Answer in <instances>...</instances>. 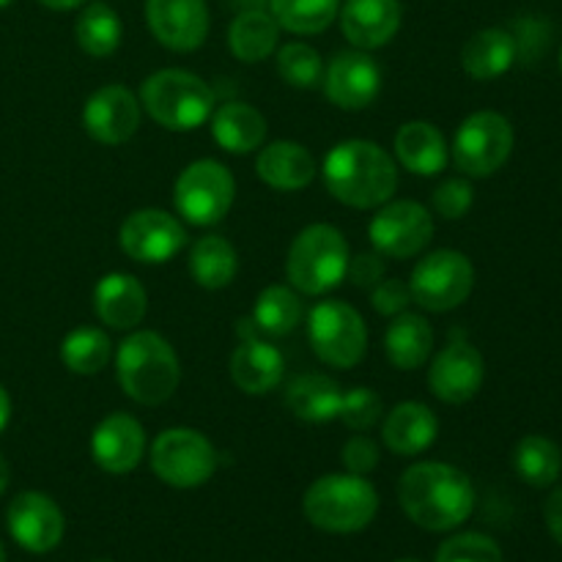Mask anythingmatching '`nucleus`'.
I'll return each mask as SVG.
<instances>
[{"instance_id": "obj_1", "label": "nucleus", "mask_w": 562, "mask_h": 562, "mask_svg": "<svg viewBox=\"0 0 562 562\" xmlns=\"http://www.w3.org/2000/svg\"><path fill=\"white\" fill-rule=\"evenodd\" d=\"M398 499L417 527L448 532L464 525L475 510V486L467 472L442 461H420L401 475Z\"/></svg>"}, {"instance_id": "obj_2", "label": "nucleus", "mask_w": 562, "mask_h": 562, "mask_svg": "<svg viewBox=\"0 0 562 562\" xmlns=\"http://www.w3.org/2000/svg\"><path fill=\"white\" fill-rule=\"evenodd\" d=\"M324 184L346 206L376 209L393 198L398 170L379 143L344 140L324 159Z\"/></svg>"}, {"instance_id": "obj_3", "label": "nucleus", "mask_w": 562, "mask_h": 562, "mask_svg": "<svg viewBox=\"0 0 562 562\" xmlns=\"http://www.w3.org/2000/svg\"><path fill=\"white\" fill-rule=\"evenodd\" d=\"M119 384L132 401L143 406H159L176 393L181 379L179 357L159 333L143 329L124 338L115 355Z\"/></svg>"}, {"instance_id": "obj_4", "label": "nucleus", "mask_w": 562, "mask_h": 562, "mask_svg": "<svg viewBox=\"0 0 562 562\" xmlns=\"http://www.w3.org/2000/svg\"><path fill=\"white\" fill-rule=\"evenodd\" d=\"M307 521L324 532L351 536L366 530L379 510V494L362 475H324L302 499Z\"/></svg>"}, {"instance_id": "obj_5", "label": "nucleus", "mask_w": 562, "mask_h": 562, "mask_svg": "<svg viewBox=\"0 0 562 562\" xmlns=\"http://www.w3.org/2000/svg\"><path fill=\"white\" fill-rule=\"evenodd\" d=\"M349 241L335 225L316 223L307 225L291 241L289 272L291 285L307 296H322L338 289L349 272Z\"/></svg>"}, {"instance_id": "obj_6", "label": "nucleus", "mask_w": 562, "mask_h": 562, "mask_svg": "<svg viewBox=\"0 0 562 562\" xmlns=\"http://www.w3.org/2000/svg\"><path fill=\"white\" fill-rule=\"evenodd\" d=\"M140 108L165 130L190 132L212 119L214 93L192 71L162 69L143 80Z\"/></svg>"}, {"instance_id": "obj_7", "label": "nucleus", "mask_w": 562, "mask_h": 562, "mask_svg": "<svg viewBox=\"0 0 562 562\" xmlns=\"http://www.w3.org/2000/svg\"><path fill=\"white\" fill-rule=\"evenodd\" d=\"M234 176L217 159H198V162L187 165L176 179V209L187 223L201 225V228L220 223L234 206Z\"/></svg>"}, {"instance_id": "obj_8", "label": "nucleus", "mask_w": 562, "mask_h": 562, "mask_svg": "<svg viewBox=\"0 0 562 562\" xmlns=\"http://www.w3.org/2000/svg\"><path fill=\"white\" fill-rule=\"evenodd\" d=\"M475 285L472 261L459 250H434L415 263L409 280L412 300L434 313L464 305Z\"/></svg>"}, {"instance_id": "obj_9", "label": "nucleus", "mask_w": 562, "mask_h": 562, "mask_svg": "<svg viewBox=\"0 0 562 562\" xmlns=\"http://www.w3.org/2000/svg\"><path fill=\"white\" fill-rule=\"evenodd\" d=\"M154 475L173 488H198L217 470V450L195 428H168L151 445Z\"/></svg>"}, {"instance_id": "obj_10", "label": "nucleus", "mask_w": 562, "mask_h": 562, "mask_svg": "<svg viewBox=\"0 0 562 562\" xmlns=\"http://www.w3.org/2000/svg\"><path fill=\"white\" fill-rule=\"evenodd\" d=\"M311 346L333 368H355L366 357L368 329L360 313L340 300L318 302L307 318Z\"/></svg>"}, {"instance_id": "obj_11", "label": "nucleus", "mask_w": 562, "mask_h": 562, "mask_svg": "<svg viewBox=\"0 0 562 562\" xmlns=\"http://www.w3.org/2000/svg\"><path fill=\"white\" fill-rule=\"evenodd\" d=\"M514 151V126L494 110H481L464 119L453 137V162L472 179H486L508 162Z\"/></svg>"}, {"instance_id": "obj_12", "label": "nucleus", "mask_w": 562, "mask_h": 562, "mask_svg": "<svg viewBox=\"0 0 562 562\" xmlns=\"http://www.w3.org/2000/svg\"><path fill=\"white\" fill-rule=\"evenodd\" d=\"M368 236H371L379 256L404 261V258H412L420 250H426V245L434 236V217L417 201L384 203L373 214L371 225H368Z\"/></svg>"}, {"instance_id": "obj_13", "label": "nucleus", "mask_w": 562, "mask_h": 562, "mask_svg": "<svg viewBox=\"0 0 562 562\" xmlns=\"http://www.w3.org/2000/svg\"><path fill=\"white\" fill-rule=\"evenodd\" d=\"M119 245L132 261L165 263L184 250L187 231L170 212L137 209L121 223Z\"/></svg>"}, {"instance_id": "obj_14", "label": "nucleus", "mask_w": 562, "mask_h": 562, "mask_svg": "<svg viewBox=\"0 0 562 562\" xmlns=\"http://www.w3.org/2000/svg\"><path fill=\"white\" fill-rule=\"evenodd\" d=\"M5 525L11 538L20 543L25 552L47 554L60 543L66 530L64 514L58 505L42 492H22L11 499L5 510Z\"/></svg>"}, {"instance_id": "obj_15", "label": "nucleus", "mask_w": 562, "mask_h": 562, "mask_svg": "<svg viewBox=\"0 0 562 562\" xmlns=\"http://www.w3.org/2000/svg\"><path fill=\"white\" fill-rule=\"evenodd\" d=\"M486 362L467 340H450L428 368V387L445 404H467L483 387Z\"/></svg>"}, {"instance_id": "obj_16", "label": "nucleus", "mask_w": 562, "mask_h": 562, "mask_svg": "<svg viewBox=\"0 0 562 562\" xmlns=\"http://www.w3.org/2000/svg\"><path fill=\"white\" fill-rule=\"evenodd\" d=\"M154 38L173 53H192L209 36L206 0H146Z\"/></svg>"}, {"instance_id": "obj_17", "label": "nucleus", "mask_w": 562, "mask_h": 562, "mask_svg": "<svg viewBox=\"0 0 562 562\" xmlns=\"http://www.w3.org/2000/svg\"><path fill=\"white\" fill-rule=\"evenodd\" d=\"M82 126L104 146H121L140 126V99L124 86H104L82 108Z\"/></svg>"}, {"instance_id": "obj_18", "label": "nucleus", "mask_w": 562, "mask_h": 562, "mask_svg": "<svg viewBox=\"0 0 562 562\" xmlns=\"http://www.w3.org/2000/svg\"><path fill=\"white\" fill-rule=\"evenodd\" d=\"M382 71L376 60L362 49L338 53L324 71V91L340 110H362L379 97Z\"/></svg>"}, {"instance_id": "obj_19", "label": "nucleus", "mask_w": 562, "mask_h": 562, "mask_svg": "<svg viewBox=\"0 0 562 562\" xmlns=\"http://www.w3.org/2000/svg\"><path fill=\"white\" fill-rule=\"evenodd\" d=\"M146 453V431L126 412L108 415L91 437V456L99 470L110 475H126L135 470Z\"/></svg>"}, {"instance_id": "obj_20", "label": "nucleus", "mask_w": 562, "mask_h": 562, "mask_svg": "<svg viewBox=\"0 0 562 562\" xmlns=\"http://www.w3.org/2000/svg\"><path fill=\"white\" fill-rule=\"evenodd\" d=\"M398 0H346L340 5V31L357 49H376L393 42L401 27Z\"/></svg>"}, {"instance_id": "obj_21", "label": "nucleus", "mask_w": 562, "mask_h": 562, "mask_svg": "<svg viewBox=\"0 0 562 562\" xmlns=\"http://www.w3.org/2000/svg\"><path fill=\"white\" fill-rule=\"evenodd\" d=\"M93 311L110 329H132L146 318L148 294L132 274H104L93 289Z\"/></svg>"}, {"instance_id": "obj_22", "label": "nucleus", "mask_w": 562, "mask_h": 562, "mask_svg": "<svg viewBox=\"0 0 562 562\" xmlns=\"http://www.w3.org/2000/svg\"><path fill=\"white\" fill-rule=\"evenodd\" d=\"M439 420L420 401H404L382 423V442L395 456H420L437 442Z\"/></svg>"}, {"instance_id": "obj_23", "label": "nucleus", "mask_w": 562, "mask_h": 562, "mask_svg": "<svg viewBox=\"0 0 562 562\" xmlns=\"http://www.w3.org/2000/svg\"><path fill=\"white\" fill-rule=\"evenodd\" d=\"M283 355L267 340L247 338L231 355V379L247 395L272 393L283 379Z\"/></svg>"}, {"instance_id": "obj_24", "label": "nucleus", "mask_w": 562, "mask_h": 562, "mask_svg": "<svg viewBox=\"0 0 562 562\" xmlns=\"http://www.w3.org/2000/svg\"><path fill=\"white\" fill-rule=\"evenodd\" d=\"M256 173L272 190L296 192L316 179V159L302 143L278 140L261 148L256 159Z\"/></svg>"}, {"instance_id": "obj_25", "label": "nucleus", "mask_w": 562, "mask_h": 562, "mask_svg": "<svg viewBox=\"0 0 562 562\" xmlns=\"http://www.w3.org/2000/svg\"><path fill=\"white\" fill-rule=\"evenodd\" d=\"M395 154L415 176H437L448 168L450 148L445 135L428 121H409L395 135Z\"/></svg>"}, {"instance_id": "obj_26", "label": "nucleus", "mask_w": 562, "mask_h": 562, "mask_svg": "<svg viewBox=\"0 0 562 562\" xmlns=\"http://www.w3.org/2000/svg\"><path fill=\"white\" fill-rule=\"evenodd\" d=\"M519 58V42L510 31L486 27L461 49V66L472 80H497Z\"/></svg>"}, {"instance_id": "obj_27", "label": "nucleus", "mask_w": 562, "mask_h": 562, "mask_svg": "<svg viewBox=\"0 0 562 562\" xmlns=\"http://www.w3.org/2000/svg\"><path fill=\"white\" fill-rule=\"evenodd\" d=\"M344 404V387L322 373H302L285 390V406L296 420L329 423L338 420Z\"/></svg>"}, {"instance_id": "obj_28", "label": "nucleus", "mask_w": 562, "mask_h": 562, "mask_svg": "<svg viewBox=\"0 0 562 562\" xmlns=\"http://www.w3.org/2000/svg\"><path fill=\"white\" fill-rule=\"evenodd\" d=\"M212 135L231 154H250L267 137V119L245 102L220 104L212 113Z\"/></svg>"}, {"instance_id": "obj_29", "label": "nucleus", "mask_w": 562, "mask_h": 562, "mask_svg": "<svg viewBox=\"0 0 562 562\" xmlns=\"http://www.w3.org/2000/svg\"><path fill=\"white\" fill-rule=\"evenodd\" d=\"M434 351V329L417 313H398L384 333V355L398 371H415Z\"/></svg>"}, {"instance_id": "obj_30", "label": "nucleus", "mask_w": 562, "mask_h": 562, "mask_svg": "<svg viewBox=\"0 0 562 562\" xmlns=\"http://www.w3.org/2000/svg\"><path fill=\"white\" fill-rule=\"evenodd\" d=\"M280 25L272 14L261 9H245L234 16L228 27V47L245 64H258L269 58L278 47Z\"/></svg>"}, {"instance_id": "obj_31", "label": "nucleus", "mask_w": 562, "mask_h": 562, "mask_svg": "<svg viewBox=\"0 0 562 562\" xmlns=\"http://www.w3.org/2000/svg\"><path fill=\"white\" fill-rule=\"evenodd\" d=\"M190 272L198 285L209 291H220L231 285V280L239 272V256H236L234 245L223 236H201L192 245Z\"/></svg>"}, {"instance_id": "obj_32", "label": "nucleus", "mask_w": 562, "mask_h": 562, "mask_svg": "<svg viewBox=\"0 0 562 562\" xmlns=\"http://www.w3.org/2000/svg\"><path fill=\"white\" fill-rule=\"evenodd\" d=\"M302 300L296 289L289 285H269L258 294L256 305H252V324L261 333L283 338L291 335L302 322Z\"/></svg>"}, {"instance_id": "obj_33", "label": "nucleus", "mask_w": 562, "mask_h": 562, "mask_svg": "<svg viewBox=\"0 0 562 562\" xmlns=\"http://www.w3.org/2000/svg\"><path fill=\"white\" fill-rule=\"evenodd\" d=\"M124 27H121L119 14L108 3H91L82 9L75 22V38L82 53L91 58H108L119 49Z\"/></svg>"}, {"instance_id": "obj_34", "label": "nucleus", "mask_w": 562, "mask_h": 562, "mask_svg": "<svg viewBox=\"0 0 562 562\" xmlns=\"http://www.w3.org/2000/svg\"><path fill=\"white\" fill-rule=\"evenodd\" d=\"M514 470L516 475L525 483L536 488L552 486L562 472V453L558 445L547 437H538V434H530V437L521 439L514 450Z\"/></svg>"}, {"instance_id": "obj_35", "label": "nucleus", "mask_w": 562, "mask_h": 562, "mask_svg": "<svg viewBox=\"0 0 562 562\" xmlns=\"http://www.w3.org/2000/svg\"><path fill=\"white\" fill-rule=\"evenodd\" d=\"M340 11V0H269V14L280 27L300 36L327 31Z\"/></svg>"}, {"instance_id": "obj_36", "label": "nucleus", "mask_w": 562, "mask_h": 562, "mask_svg": "<svg viewBox=\"0 0 562 562\" xmlns=\"http://www.w3.org/2000/svg\"><path fill=\"white\" fill-rule=\"evenodd\" d=\"M110 355H113V344L104 335V329L97 327L71 329L64 338V344H60L64 366L71 373H80V376H93V373L102 371L110 362Z\"/></svg>"}, {"instance_id": "obj_37", "label": "nucleus", "mask_w": 562, "mask_h": 562, "mask_svg": "<svg viewBox=\"0 0 562 562\" xmlns=\"http://www.w3.org/2000/svg\"><path fill=\"white\" fill-rule=\"evenodd\" d=\"M278 75L283 77L291 88L311 91V88H318L324 82V60L311 44H283L278 53Z\"/></svg>"}, {"instance_id": "obj_38", "label": "nucleus", "mask_w": 562, "mask_h": 562, "mask_svg": "<svg viewBox=\"0 0 562 562\" xmlns=\"http://www.w3.org/2000/svg\"><path fill=\"white\" fill-rule=\"evenodd\" d=\"M437 562H503V549L481 532H461L439 547Z\"/></svg>"}, {"instance_id": "obj_39", "label": "nucleus", "mask_w": 562, "mask_h": 562, "mask_svg": "<svg viewBox=\"0 0 562 562\" xmlns=\"http://www.w3.org/2000/svg\"><path fill=\"white\" fill-rule=\"evenodd\" d=\"M382 398H379L371 387H355L349 390V393H344L338 420H344L351 431L362 434L371 431V428L382 420Z\"/></svg>"}, {"instance_id": "obj_40", "label": "nucleus", "mask_w": 562, "mask_h": 562, "mask_svg": "<svg viewBox=\"0 0 562 562\" xmlns=\"http://www.w3.org/2000/svg\"><path fill=\"white\" fill-rule=\"evenodd\" d=\"M472 201H475V192H472V184L464 179H448L434 190L431 203L434 212L445 220H461L472 209Z\"/></svg>"}, {"instance_id": "obj_41", "label": "nucleus", "mask_w": 562, "mask_h": 562, "mask_svg": "<svg viewBox=\"0 0 562 562\" xmlns=\"http://www.w3.org/2000/svg\"><path fill=\"white\" fill-rule=\"evenodd\" d=\"M340 461H344V467L351 475H368V472H373L379 467L376 442H373L371 437H366V434H355V437L344 445Z\"/></svg>"}, {"instance_id": "obj_42", "label": "nucleus", "mask_w": 562, "mask_h": 562, "mask_svg": "<svg viewBox=\"0 0 562 562\" xmlns=\"http://www.w3.org/2000/svg\"><path fill=\"white\" fill-rule=\"evenodd\" d=\"M371 302L373 307H376V313H382V316H398V313H404L406 305L412 302L409 283H404V280L398 278L379 280V283L373 285Z\"/></svg>"}, {"instance_id": "obj_43", "label": "nucleus", "mask_w": 562, "mask_h": 562, "mask_svg": "<svg viewBox=\"0 0 562 562\" xmlns=\"http://www.w3.org/2000/svg\"><path fill=\"white\" fill-rule=\"evenodd\" d=\"M349 280L357 289H373L379 280H384V261L379 252H360L357 258H349Z\"/></svg>"}, {"instance_id": "obj_44", "label": "nucleus", "mask_w": 562, "mask_h": 562, "mask_svg": "<svg viewBox=\"0 0 562 562\" xmlns=\"http://www.w3.org/2000/svg\"><path fill=\"white\" fill-rule=\"evenodd\" d=\"M543 519H547V527L554 541L562 547V488L549 494L547 505H543Z\"/></svg>"}, {"instance_id": "obj_45", "label": "nucleus", "mask_w": 562, "mask_h": 562, "mask_svg": "<svg viewBox=\"0 0 562 562\" xmlns=\"http://www.w3.org/2000/svg\"><path fill=\"white\" fill-rule=\"evenodd\" d=\"M9 420H11V398H9V393L3 390V384H0V434L5 431Z\"/></svg>"}, {"instance_id": "obj_46", "label": "nucleus", "mask_w": 562, "mask_h": 562, "mask_svg": "<svg viewBox=\"0 0 562 562\" xmlns=\"http://www.w3.org/2000/svg\"><path fill=\"white\" fill-rule=\"evenodd\" d=\"M38 3H44L53 11H71V9H80L86 0H38Z\"/></svg>"}, {"instance_id": "obj_47", "label": "nucleus", "mask_w": 562, "mask_h": 562, "mask_svg": "<svg viewBox=\"0 0 562 562\" xmlns=\"http://www.w3.org/2000/svg\"><path fill=\"white\" fill-rule=\"evenodd\" d=\"M9 481H11V470H9V461L0 456V497H3V492L9 488Z\"/></svg>"}, {"instance_id": "obj_48", "label": "nucleus", "mask_w": 562, "mask_h": 562, "mask_svg": "<svg viewBox=\"0 0 562 562\" xmlns=\"http://www.w3.org/2000/svg\"><path fill=\"white\" fill-rule=\"evenodd\" d=\"M14 3V0H0V9H5V5H11Z\"/></svg>"}, {"instance_id": "obj_49", "label": "nucleus", "mask_w": 562, "mask_h": 562, "mask_svg": "<svg viewBox=\"0 0 562 562\" xmlns=\"http://www.w3.org/2000/svg\"><path fill=\"white\" fill-rule=\"evenodd\" d=\"M0 562H5V552H3V547H0Z\"/></svg>"}, {"instance_id": "obj_50", "label": "nucleus", "mask_w": 562, "mask_h": 562, "mask_svg": "<svg viewBox=\"0 0 562 562\" xmlns=\"http://www.w3.org/2000/svg\"><path fill=\"white\" fill-rule=\"evenodd\" d=\"M398 562H420V560H398Z\"/></svg>"}, {"instance_id": "obj_51", "label": "nucleus", "mask_w": 562, "mask_h": 562, "mask_svg": "<svg viewBox=\"0 0 562 562\" xmlns=\"http://www.w3.org/2000/svg\"><path fill=\"white\" fill-rule=\"evenodd\" d=\"M560 69H562V49H560Z\"/></svg>"}]
</instances>
